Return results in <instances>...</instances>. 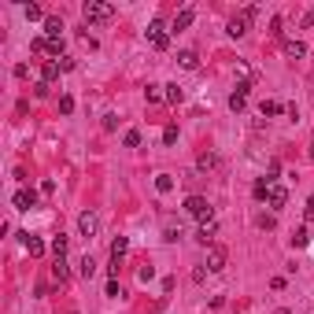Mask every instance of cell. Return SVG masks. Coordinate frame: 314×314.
I'll list each match as a JSON object with an SVG mask.
<instances>
[{"label":"cell","mask_w":314,"mask_h":314,"mask_svg":"<svg viewBox=\"0 0 314 314\" xmlns=\"http://www.w3.org/2000/svg\"><path fill=\"white\" fill-rule=\"evenodd\" d=\"M78 270H82V277H92V273H96V263H92V259L85 255L82 263H78Z\"/></svg>","instance_id":"obj_23"},{"label":"cell","mask_w":314,"mask_h":314,"mask_svg":"<svg viewBox=\"0 0 314 314\" xmlns=\"http://www.w3.org/2000/svg\"><path fill=\"white\" fill-rule=\"evenodd\" d=\"M203 266H207V270H215V273L225 270V248H211V251H207V263H203Z\"/></svg>","instance_id":"obj_7"},{"label":"cell","mask_w":314,"mask_h":314,"mask_svg":"<svg viewBox=\"0 0 314 314\" xmlns=\"http://www.w3.org/2000/svg\"><path fill=\"white\" fill-rule=\"evenodd\" d=\"M285 56H289V59H303L307 56V45L303 41H285Z\"/></svg>","instance_id":"obj_13"},{"label":"cell","mask_w":314,"mask_h":314,"mask_svg":"<svg viewBox=\"0 0 314 314\" xmlns=\"http://www.w3.org/2000/svg\"><path fill=\"white\" fill-rule=\"evenodd\" d=\"M148 41H152V48H159V52H163L166 45H170V33H166V26L159 22V19L148 26Z\"/></svg>","instance_id":"obj_3"},{"label":"cell","mask_w":314,"mask_h":314,"mask_svg":"<svg viewBox=\"0 0 314 314\" xmlns=\"http://www.w3.org/2000/svg\"><path fill=\"white\" fill-rule=\"evenodd\" d=\"M144 100H148V104H159V100H163V92H159V85H148V89H144Z\"/></svg>","instance_id":"obj_24"},{"label":"cell","mask_w":314,"mask_h":314,"mask_svg":"<svg viewBox=\"0 0 314 314\" xmlns=\"http://www.w3.org/2000/svg\"><path fill=\"white\" fill-rule=\"evenodd\" d=\"M192 19H196V11H192V8H181L178 15H174V30H189Z\"/></svg>","instance_id":"obj_11"},{"label":"cell","mask_w":314,"mask_h":314,"mask_svg":"<svg viewBox=\"0 0 314 314\" xmlns=\"http://www.w3.org/2000/svg\"><path fill=\"white\" fill-rule=\"evenodd\" d=\"M26 251H30L33 259H41V255H45V244H41L37 237H26Z\"/></svg>","instance_id":"obj_18"},{"label":"cell","mask_w":314,"mask_h":314,"mask_svg":"<svg viewBox=\"0 0 314 314\" xmlns=\"http://www.w3.org/2000/svg\"><path fill=\"white\" fill-rule=\"evenodd\" d=\"M215 237H218V225L215 222H203V225H200V233H196L200 244H215Z\"/></svg>","instance_id":"obj_10"},{"label":"cell","mask_w":314,"mask_h":314,"mask_svg":"<svg viewBox=\"0 0 314 314\" xmlns=\"http://www.w3.org/2000/svg\"><path fill=\"white\" fill-rule=\"evenodd\" d=\"M122 144H126V148H137V144H141V133H137V130H130V133L122 137Z\"/></svg>","instance_id":"obj_26"},{"label":"cell","mask_w":314,"mask_h":314,"mask_svg":"<svg viewBox=\"0 0 314 314\" xmlns=\"http://www.w3.org/2000/svg\"><path fill=\"white\" fill-rule=\"evenodd\" d=\"M59 70H63V67H59L56 59H48V63L41 67V82H45V85H52V82H56V78H59Z\"/></svg>","instance_id":"obj_12"},{"label":"cell","mask_w":314,"mask_h":314,"mask_svg":"<svg viewBox=\"0 0 314 314\" xmlns=\"http://www.w3.org/2000/svg\"><path fill=\"white\" fill-rule=\"evenodd\" d=\"M78 229H82L85 240H92V237H96V229H100V218L92 215V211H85V215H78Z\"/></svg>","instance_id":"obj_4"},{"label":"cell","mask_w":314,"mask_h":314,"mask_svg":"<svg viewBox=\"0 0 314 314\" xmlns=\"http://www.w3.org/2000/svg\"><path fill=\"white\" fill-rule=\"evenodd\" d=\"M52 255L67 259V237H63V233H56V240H52Z\"/></svg>","instance_id":"obj_17"},{"label":"cell","mask_w":314,"mask_h":314,"mask_svg":"<svg viewBox=\"0 0 314 314\" xmlns=\"http://www.w3.org/2000/svg\"><path fill=\"white\" fill-rule=\"evenodd\" d=\"M178 237H181V225H166L163 229V240H178Z\"/></svg>","instance_id":"obj_27"},{"label":"cell","mask_w":314,"mask_h":314,"mask_svg":"<svg viewBox=\"0 0 314 314\" xmlns=\"http://www.w3.org/2000/svg\"><path fill=\"white\" fill-rule=\"evenodd\" d=\"M229 33H233V37L248 33V15H237V19H229Z\"/></svg>","instance_id":"obj_16"},{"label":"cell","mask_w":314,"mask_h":314,"mask_svg":"<svg viewBox=\"0 0 314 314\" xmlns=\"http://www.w3.org/2000/svg\"><path fill=\"white\" fill-rule=\"evenodd\" d=\"M307 240H311V237H307V229H296V233H292V244H296V248H303Z\"/></svg>","instance_id":"obj_28"},{"label":"cell","mask_w":314,"mask_h":314,"mask_svg":"<svg viewBox=\"0 0 314 314\" xmlns=\"http://www.w3.org/2000/svg\"><path fill=\"white\" fill-rule=\"evenodd\" d=\"M82 15H85V22H111L115 19V4H104V0H89L82 8Z\"/></svg>","instance_id":"obj_1"},{"label":"cell","mask_w":314,"mask_h":314,"mask_svg":"<svg viewBox=\"0 0 314 314\" xmlns=\"http://www.w3.org/2000/svg\"><path fill=\"white\" fill-rule=\"evenodd\" d=\"M215 163H218L215 156H200V170H211V166H215Z\"/></svg>","instance_id":"obj_31"},{"label":"cell","mask_w":314,"mask_h":314,"mask_svg":"<svg viewBox=\"0 0 314 314\" xmlns=\"http://www.w3.org/2000/svg\"><path fill=\"white\" fill-rule=\"evenodd\" d=\"M26 19H30V22H37V19H41V8H37V4H26Z\"/></svg>","instance_id":"obj_29"},{"label":"cell","mask_w":314,"mask_h":314,"mask_svg":"<svg viewBox=\"0 0 314 314\" xmlns=\"http://www.w3.org/2000/svg\"><path fill=\"white\" fill-rule=\"evenodd\" d=\"M15 207H19V211L37 207V192H33V189H19V192H15Z\"/></svg>","instance_id":"obj_8"},{"label":"cell","mask_w":314,"mask_h":314,"mask_svg":"<svg viewBox=\"0 0 314 314\" xmlns=\"http://www.w3.org/2000/svg\"><path fill=\"white\" fill-rule=\"evenodd\" d=\"M248 89H251L248 82H240V85H237V92L229 96V108H233V111H244V104H248Z\"/></svg>","instance_id":"obj_9"},{"label":"cell","mask_w":314,"mask_h":314,"mask_svg":"<svg viewBox=\"0 0 314 314\" xmlns=\"http://www.w3.org/2000/svg\"><path fill=\"white\" fill-rule=\"evenodd\" d=\"M281 111H285V108H281V104H277V100H263V115H266V118L281 115Z\"/></svg>","instance_id":"obj_19"},{"label":"cell","mask_w":314,"mask_h":314,"mask_svg":"<svg viewBox=\"0 0 314 314\" xmlns=\"http://www.w3.org/2000/svg\"><path fill=\"white\" fill-rule=\"evenodd\" d=\"M166 100H170V104H181V100H185L181 85H166Z\"/></svg>","instance_id":"obj_21"},{"label":"cell","mask_w":314,"mask_h":314,"mask_svg":"<svg viewBox=\"0 0 314 314\" xmlns=\"http://www.w3.org/2000/svg\"><path fill=\"white\" fill-rule=\"evenodd\" d=\"M63 30H67L63 19H56V15L45 19V37H48V41H63Z\"/></svg>","instance_id":"obj_6"},{"label":"cell","mask_w":314,"mask_h":314,"mask_svg":"<svg viewBox=\"0 0 314 314\" xmlns=\"http://www.w3.org/2000/svg\"><path fill=\"white\" fill-rule=\"evenodd\" d=\"M163 141H166V144L178 141V126H166V130H163Z\"/></svg>","instance_id":"obj_30"},{"label":"cell","mask_w":314,"mask_h":314,"mask_svg":"<svg viewBox=\"0 0 314 314\" xmlns=\"http://www.w3.org/2000/svg\"><path fill=\"white\" fill-rule=\"evenodd\" d=\"M185 211H189L200 225H203V222H215V218H211V203H207L203 196H189V200H185Z\"/></svg>","instance_id":"obj_2"},{"label":"cell","mask_w":314,"mask_h":314,"mask_svg":"<svg viewBox=\"0 0 314 314\" xmlns=\"http://www.w3.org/2000/svg\"><path fill=\"white\" fill-rule=\"evenodd\" d=\"M70 111H74V100L63 92V96H59V115H70Z\"/></svg>","instance_id":"obj_25"},{"label":"cell","mask_w":314,"mask_h":314,"mask_svg":"<svg viewBox=\"0 0 314 314\" xmlns=\"http://www.w3.org/2000/svg\"><path fill=\"white\" fill-rule=\"evenodd\" d=\"M156 189L159 192H170L174 189V178H170V174H159V178H156Z\"/></svg>","instance_id":"obj_22"},{"label":"cell","mask_w":314,"mask_h":314,"mask_svg":"<svg viewBox=\"0 0 314 314\" xmlns=\"http://www.w3.org/2000/svg\"><path fill=\"white\" fill-rule=\"evenodd\" d=\"M126 251H130V240H126V237H115V240H111V259H115V263L126 255Z\"/></svg>","instance_id":"obj_14"},{"label":"cell","mask_w":314,"mask_h":314,"mask_svg":"<svg viewBox=\"0 0 314 314\" xmlns=\"http://www.w3.org/2000/svg\"><path fill=\"white\" fill-rule=\"evenodd\" d=\"M108 296H122V289H118V277H111V281H108Z\"/></svg>","instance_id":"obj_32"},{"label":"cell","mask_w":314,"mask_h":314,"mask_svg":"<svg viewBox=\"0 0 314 314\" xmlns=\"http://www.w3.org/2000/svg\"><path fill=\"white\" fill-rule=\"evenodd\" d=\"M311 159H314V144H311Z\"/></svg>","instance_id":"obj_35"},{"label":"cell","mask_w":314,"mask_h":314,"mask_svg":"<svg viewBox=\"0 0 314 314\" xmlns=\"http://www.w3.org/2000/svg\"><path fill=\"white\" fill-rule=\"evenodd\" d=\"M63 52V41H48V56H59Z\"/></svg>","instance_id":"obj_33"},{"label":"cell","mask_w":314,"mask_h":314,"mask_svg":"<svg viewBox=\"0 0 314 314\" xmlns=\"http://www.w3.org/2000/svg\"><path fill=\"white\" fill-rule=\"evenodd\" d=\"M266 203H270L273 211H281V207L289 203V189H285V185H270V196H266Z\"/></svg>","instance_id":"obj_5"},{"label":"cell","mask_w":314,"mask_h":314,"mask_svg":"<svg viewBox=\"0 0 314 314\" xmlns=\"http://www.w3.org/2000/svg\"><path fill=\"white\" fill-rule=\"evenodd\" d=\"M178 63H181L185 70H196V67H200V56H196V52H178Z\"/></svg>","instance_id":"obj_15"},{"label":"cell","mask_w":314,"mask_h":314,"mask_svg":"<svg viewBox=\"0 0 314 314\" xmlns=\"http://www.w3.org/2000/svg\"><path fill=\"white\" fill-rule=\"evenodd\" d=\"M303 215H307V218H314V196L307 200V207H303Z\"/></svg>","instance_id":"obj_34"},{"label":"cell","mask_w":314,"mask_h":314,"mask_svg":"<svg viewBox=\"0 0 314 314\" xmlns=\"http://www.w3.org/2000/svg\"><path fill=\"white\" fill-rule=\"evenodd\" d=\"M52 277H56L59 285L67 281V259H56V266H52Z\"/></svg>","instance_id":"obj_20"}]
</instances>
